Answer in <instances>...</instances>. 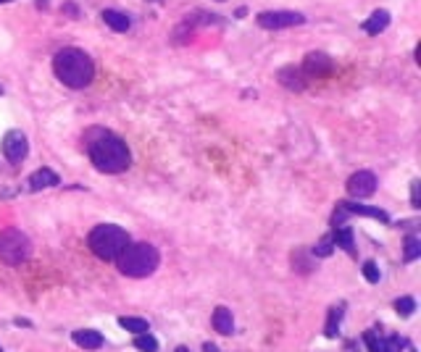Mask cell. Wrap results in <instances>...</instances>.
<instances>
[{
  "instance_id": "obj_7",
  "label": "cell",
  "mask_w": 421,
  "mask_h": 352,
  "mask_svg": "<svg viewBox=\"0 0 421 352\" xmlns=\"http://www.w3.org/2000/svg\"><path fill=\"white\" fill-rule=\"evenodd\" d=\"M301 68H303V74H305V77H316V79L332 77V74L337 71V66H334V61L329 58L327 53H321V50L308 53V55L303 58Z\"/></svg>"
},
{
  "instance_id": "obj_11",
  "label": "cell",
  "mask_w": 421,
  "mask_h": 352,
  "mask_svg": "<svg viewBox=\"0 0 421 352\" xmlns=\"http://www.w3.org/2000/svg\"><path fill=\"white\" fill-rule=\"evenodd\" d=\"M58 184H61V179H58V174L51 169H39L29 176V189H32V192L48 189V187H58Z\"/></svg>"
},
{
  "instance_id": "obj_19",
  "label": "cell",
  "mask_w": 421,
  "mask_h": 352,
  "mask_svg": "<svg viewBox=\"0 0 421 352\" xmlns=\"http://www.w3.org/2000/svg\"><path fill=\"white\" fill-rule=\"evenodd\" d=\"M118 326L132 331V334H143V331H147V321H145V318H137V315H121V318H118Z\"/></svg>"
},
{
  "instance_id": "obj_1",
  "label": "cell",
  "mask_w": 421,
  "mask_h": 352,
  "mask_svg": "<svg viewBox=\"0 0 421 352\" xmlns=\"http://www.w3.org/2000/svg\"><path fill=\"white\" fill-rule=\"evenodd\" d=\"M95 129L98 134L87 137V153H90L92 166L103 174H121L129 169L132 156L127 142L111 131H103L100 127H95Z\"/></svg>"
},
{
  "instance_id": "obj_30",
  "label": "cell",
  "mask_w": 421,
  "mask_h": 352,
  "mask_svg": "<svg viewBox=\"0 0 421 352\" xmlns=\"http://www.w3.org/2000/svg\"><path fill=\"white\" fill-rule=\"evenodd\" d=\"M174 352H190V350H187V347H177Z\"/></svg>"
},
{
  "instance_id": "obj_9",
  "label": "cell",
  "mask_w": 421,
  "mask_h": 352,
  "mask_svg": "<svg viewBox=\"0 0 421 352\" xmlns=\"http://www.w3.org/2000/svg\"><path fill=\"white\" fill-rule=\"evenodd\" d=\"M348 192H350V197H358V200L374 195L377 192V174L368 169L355 171L353 176L348 179Z\"/></svg>"
},
{
  "instance_id": "obj_31",
  "label": "cell",
  "mask_w": 421,
  "mask_h": 352,
  "mask_svg": "<svg viewBox=\"0 0 421 352\" xmlns=\"http://www.w3.org/2000/svg\"><path fill=\"white\" fill-rule=\"evenodd\" d=\"M147 3H161V0H147Z\"/></svg>"
},
{
  "instance_id": "obj_18",
  "label": "cell",
  "mask_w": 421,
  "mask_h": 352,
  "mask_svg": "<svg viewBox=\"0 0 421 352\" xmlns=\"http://www.w3.org/2000/svg\"><path fill=\"white\" fill-rule=\"evenodd\" d=\"M342 313H345V302L334 305V308L329 311V321H327V326H324V334H327V337H337L340 324H342Z\"/></svg>"
},
{
  "instance_id": "obj_32",
  "label": "cell",
  "mask_w": 421,
  "mask_h": 352,
  "mask_svg": "<svg viewBox=\"0 0 421 352\" xmlns=\"http://www.w3.org/2000/svg\"><path fill=\"white\" fill-rule=\"evenodd\" d=\"M0 3H11V0H0Z\"/></svg>"
},
{
  "instance_id": "obj_23",
  "label": "cell",
  "mask_w": 421,
  "mask_h": 352,
  "mask_svg": "<svg viewBox=\"0 0 421 352\" xmlns=\"http://www.w3.org/2000/svg\"><path fill=\"white\" fill-rule=\"evenodd\" d=\"M403 347H406V342L400 340V337H390V340H382L379 352H400Z\"/></svg>"
},
{
  "instance_id": "obj_16",
  "label": "cell",
  "mask_w": 421,
  "mask_h": 352,
  "mask_svg": "<svg viewBox=\"0 0 421 352\" xmlns=\"http://www.w3.org/2000/svg\"><path fill=\"white\" fill-rule=\"evenodd\" d=\"M342 208L350 210V213H358V216H368V219H377L382 223H390V216L382 208H366V205H358V203H342Z\"/></svg>"
},
{
  "instance_id": "obj_2",
  "label": "cell",
  "mask_w": 421,
  "mask_h": 352,
  "mask_svg": "<svg viewBox=\"0 0 421 352\" xmlns=\"http://www.w3.org/2000/svg\"><path fill=\"white\" fill-rule=\"evenodd\" d=\"M53 71L55 79L64 82L71 90H84L95 77V66L92 58L79 48H64L53 55Z\"/></svg>"
},
{
  "instance_id": "obj_6",
  "label": "cell",
  "mask_w": 421,
  "mask_h": 352,
  "mask_svg": "<svg viewBox=\"0 0 421 352\" xmlns=\"http://www.w3.org/2000/svg\"><path fill=\"white\" fill-rule=\"evenodd\" d=\"M263 29H289V26L305 24V16L298 11H263L256 19Z\"/></svg>"
},
{
  "instance_id": "obj_10",
  "label": "cell",
  "mask_w": 421,
  "mask_h": 352,
  "mask_svg": "<svg viewBox=\"0 0 421 352\" xmlns=\"http://www.w3.org/2000/svg\"><path fill=\"white\" fill-rule=\"evenodd\" d=\"M276 79H279V84L287 87L289 92H303L308 87V77L303 74L301 66H285V68L276 74Z\"/></svg>"
},
{
  "instance_id": "obj_33",
  "label": "cell",
  "mask_w": 421,
  "mask_h": 352,
  "mask_svg": "<svg viewBox=\"0 0 421 352\" xmlns=\"http://www.w3.org/2000/svg\"><path fill=\"white\" fill-rule=\"evenodd\" d=\"M0 95H3V87H0Z\"/></svg>"
},
{
  "instance_id": "obj_29",
  "label": "cell",
  "mask_w": 421,
  "mask_h": 352,
  "mask_svg": "<svg viewBox=\"0 0 421 352\" xmlns=\"http://www.w3.org/2000/svg\"><path fill=\"white\" fill-rule=\"evenodd\" d=\"M203 350H206V352H219V350H216V344H206Z\"/></svg>"
},
{
  "instance_id": "obj_4",
  "label": "cell",
  "mask_w": 421,
  "mask_h": 352,
  "mask_svg": "<svg viewBox=\"0 0 421 352\" xmlns=\"http://www.w3.org/2000/svg\"><path fill=\"white\" fill-rule=\"evenodd\" d=\"M87 245L100 261H116L118 252L129 245V234H127V229H121L116 223H100L90 232Z\"/></svg>"
},
{
  "instance_id": "obj_8",
  "label": "cell",
  "mask_w": 421,
  "mask_h": 352,
  "mask_svg": "<svg viewBox=\"0 0 421 352\" xmlns=\"http://www.w3.org/2000/svg\"><path fill=\"white\" fill-rule=\"evenodd\" d=\"M26 153H29V140H26L24 131L11 129L6 137H3V156H6L8 163L19 166V163L26 158Z\"/></svg>"
},
{
  "instance_id": "obj_20",
  "label": "cell",
  "mask_w": 421,
  "mask_h": 352,
  "mask_svg": "<svg viewBox=\"0 0 421 352\" xmlns=\"http://www.w3.org/2000/svg\"><path fill=\"white\" fill-rule=\"evenodd\" d=\"M134 347L140 352H158V342L156 337H150V334H137V340H134Z\"/></svg>"
},
{
  "instance_id": "obj_17",
  "label": "cell",
  "mask_w": 421,
  "mask_h": 352,
  "mask_svg": "<svg viewBox=\"0 0 421 352\" xmlns=\"http://www.w3.org/2000/svg\"><path fill=\"white\" fill-rule=\"evenodd\" d=\"M329 242L342 250H348V252H353V232H350L348 226H337V229L332 232V237H329Z\"/></svg>"
},
{
  "instance_id": "obj_21",
  "label": "cell",
  "mask_w": 421,
  "mask_h": 352,
  "mask_svg": "<svg viewBox=\"0 0 421 352\" xmlns=\"http://www.w3.org/2000/svg\"><path fill=\"white\" fill-rule=\"evenodd\" d=\"M421 255V242L416 237H408L406 239V263H413Z\"/></svg>"
},
{
  "instance_id": "obj_24",
  "label": "cell",
  "mask_w": 421,
  "mask_h": 352,
  "mask_svg": "<svg viewBox=\"0 0 421 352\" xmlns=\"http://www.w3.org/2000/svg\"><path fill=\"white\" fill-rule=\"evenodd\" d=\"M364 276H366L368 284H377V281L382 279L379 268H377V263H374V261H366V263H364Z\"/></svg>"
},
{
  "instance_id": "obj_27",
  "label": "cell",
  "mask_w": 421,
  "mask_h": 352,
  "mask_svg": "<svg viewBox=\"0 0 421 352\" xmlns=\"http://www.w3.org/2000/svg\"><path fill=\"white\" fill-rule=\"evenodd\" d=\"M364 342H366V347H368V352H379V344H382V340L374 334V331H366L364 334Z\"/></svg>"
},
{
  "instance_id": "obj_3",
  "label": "cell",
  "mask_w": 421,
  "mask_h": 352,
  "mask_svg": "<svg viewBox=\"0 0 421 352\" xmlns=\"http://www.w3.org/2000/svg\"><path fill=\"white\" fill-rule=\"evenodd\" d=\"M161 255L153 245L147 242H129L127 248L116 255V268L129 279H145L158 268Z\"/></svg>"
},
{
  "instance_id": "obj_12",
  "label": "cell",
  "mask_w": 421,
  "mask_h": 352,
  "mask_svg": "<svg viewBox=\"0 0 421 352\" xmlns=\"http://www.w3.org/2000/svg\"><path fill=\"white\" fill-rule=\"evenodd\" d=\"M71 340L77 342L79 347H84V350H100L103 347V334L95 331V328H79V331L71 334Z\"/></svg>"
},
{
  "instance_id": "obj_22",
  "label": "cell",
  "mask_w": 421,
  "mask_h": 352,
  "mask_svg": "<svg viewBox=\"0 0 421 352\" xmlns=\"http://www.w3.org/2000/svg\"><path fill=\"white\" fill-rule=\"evenodd\" d=\"M395 311L400 315H411L416 311V300L413 297H400V300H395Z\"/></svg>"
},
{
  "instance_id": "obj_5",
  "label": "cell",
  "mask_w": 421,
  "mask_h": 352,
  "mask_svg": "<svg viewBox=\"0 0 421 352\" xmlns=\"http://www.w3.org/2000/svg\"><path fill=\"white\" fill-rule=\"evenodd\" d=\"M32 255V242L19 229H3L0 232V261L6 266H21Z\"/></svg>"
},
{
  "instance_id": "obj_28",
  "label": "cell",
  "mask_w": 421,
  "mask_h": 352,
  "mask_svg": "<svg viewBox=\"0 0 421 352\" xmlns=\"http://www.w3.org/2000/svg\"><path fill=\"white\" fill-rule=\"evenodd\" d=\"M66 13H71V16H77V8H74V6H71V3H66Z\"/></svg>"
},
{
  "instance_id": "obj_15",
  "label": "cell",
  "mask_w": 421,
  "mask_h": 352,
  "mask_svg": "<svg viewBox=\"0 0 421 352\" xmlns=\"http://www.w3.org/2000/svg\"><path fill=\"white\" fill-rule=\"evenodd\" d=\"M103 21L111 26L114 32H129V26H132V19L127 16V13L111 11V8H108V11H103Z\"/></svg>"
},
{
  "instance_id": "obj_25",
  "label": "cell",
  "mask_w": 421,
  "mask_h": 352,
  "mask_svg": "<svg viewBox=\"0 0 421 352\" xmlns=\"http://www.w3.org/2000/svg\"><path fill=\"white\" fill-rule=\"evenodd\" d=\"M419 189H421V182H419V179H413V182H411V205H413V210H419V208H421V195H419Z\"/></svg>"
},
{
  "instance_id": "obj_34",
  "label": "cell",
  "mask_w": 421,
  "mask_h": 352,
  "mask_svg": "<svg viewBox=\"0 0 421 352\" xmlns=\"http://www.w3.org/2000/svg\"><path fill=\"white\" fill-rule=\"evenodd\" d=\"M0 352H3V350H0Z\"/></svg>"
},
{
  "instance_id": "obj_26",
  "label": "cell",
  "mask_w": 421,
  "mask_h": 352,
  "mask_svg": "<svg viewBox=\"0 0 421 352\" xmlns=\"http://www.w3.org/2000/svg\"><path fill=\"white\" fill-rule=\"evenodd\" d=\"M332 248H334V245H332L329 239H324V242H319L314 248V255L316 258H329V255H332Z\"/></svg>"
},
{
  "instance_id": "obj_13",
  "label": "cell",
  "mask_w": 421,
  "mask_h": 352,
  "mask_svg": "<svg viewBox=\"0 0 421 352\" xmlns=\"http://www.w3.org/2000/svg\"><path fill=\"white\" fill-rule=\"evenodd\" d=\"M210 324H213V328L219 331V334H232L235 331V315H232V311H226V308H216L213 311V315H210Z\"/></svg>"
},
{
  "instance_id": "obj_14",
  "label": "cell",
  "mask_w": 421,
  "mask_h": 352,
  "mask_svg": "<svg viewBox=\"0 0 421 352\" xmlns=\"http://www.w3.org/2000/svg\"><path fill=\"white\" fill-rule=\"evenodd\" d=\"M387 24H390V13H387V11H374L366 21H364V32H366V35H379V32H384V29H387Z\"/></svg>"
}]
</instances>
